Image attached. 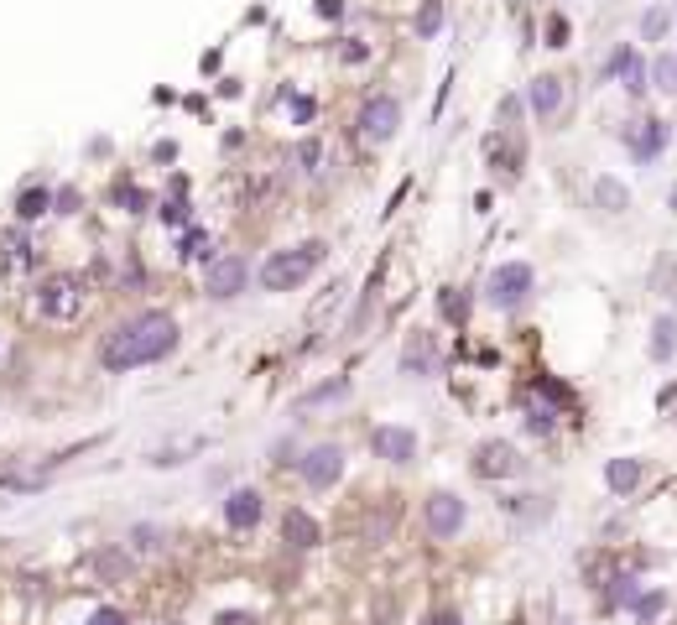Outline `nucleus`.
<instances>
[{"instance_id": "aec40b11", "label": "nucleus", "mask_w": 677, "mask_h": 625, "mask_svg": "<svg viewBox=\"0 0 677 625\" xmlns=\"http://www.w3.org/2000/svg\"><path fill=\"white\" fill-rule=\"evenodd\" d=\"M594 204L605 208V214H625L631 208V193H625L620 178H594Z\"/></svg>"}, {"instance_id": "cd10ccee", "label": "nucleus", "mask_w": 677, "mask_h": 625, "mask_svg": "<svg viewBox=\"0 0 677 625\" xmlns=\"http://www.w3.org/2000/svg\"><path fill=\"white\" fill-rule=\"evenodd\" d=\"M130 542H136L141 553H162V547H167V536L156 532V527H130Z\"/></svg>"}, {"instance_id": "1a4fd4ad", "label": "nucleus", "mask_w": 677, "mask_h": 625, "mask_svg": "<svg viewBox=\"0 0 677 625\" xmlns=\"http://www.w3.org/2000/svg\"><path fill=\"white\" fill-rule=\"evenodd\" d=\"M422 516H428V532L448 542V536H459V527H464V516H469V506H464L454 490H432L428 506H422Z\"/></svg>"}, {"instance_id": "423d86ee", "label": "nucleus", "mask_w": 677, "mask_h": 625, "mask_svg": "<svg viewBox=\"0 0 677 625\" xmlns=\"http://www.w3.org/2000/svg\"><path fill=\"white\" fill-rule=\"evenodd\" d=\"M246 287H250L246 256H219V261H209V266H204V292H209L214 302H235Z\"/></svg>"}, {"instance_id": "58836bf2", "label": "nucleus", "mask_w": 677, "mask_h": 625, "mask_svg": "<svg viewBox=\"0 0 677 625\" xmlns=\"http://www.w3.org/2000/svg\"><path fill=\"white\" fill-rule=\"evenodd\" d=\"M673 208H677V188H673Z\"/></svg>"}, {"instance_id": "7c9ffc66", "label": "nucleus", "mask_w": 677, "mask_h": 625, "mask_svg": "<svg viewBox=\"0 0 677 625\" xmlns=\"http://www.w3.org/2000/svg\"><path fill=\"white\" fill-rule=\"evenodd\" d=\"M547 47H568V21L563 16H547Z\"/></svg>"}, {"instance_id": "5701e85b", "label": "nucleus", "mask_w": 677, "mask_h": 625, "mask_svg": "<svg viewBox=\"0 0 677 625\" xmlns=\"http://www.w3.org/2000/svg\"><path fill=\"white\" fill-rule=\"evenodd\" d=\"M344 396H349V381H329V386L303 391V396H297V407L308 412V407H323V401H344Z\"/></svg>"}, {"instance_id": "393cba45", "label": "nucleus", "mask_w": 677, "mask_h": 625, "mask_svg": "<svg viewBox=\"0 0 677 625\" xmlns=\"http://www.w3.org/2000/svg\"><path fill=\"white\" fill-rule=\"evenodd\" d=\"M443 27V0H422V11H417V37H438Z\"/></svg>"}, {"instance_id": "412c9836", "label": "nucleus", "mask_w": 677, "mask_h": 625, "mask_svg": "<svg viewBox=\"0 0 677 625\" xmlns=\"http://www.w3.org/2000/svg\"><path fill=\"white\" fill-rule=\"evenodd\" d=\"M47 208H53V193L47 188H21V198H16V219L21 224H37Z\"/></svg>"}, {"instance_id": "f3484780", "label": "nucleus", "mask_w": 677, "mask_h": 625, "mask_svg": "<svg viewBox=\"0 0 677 625\" xmlns=\"http://www.w3.org/2000/svg\"><path fill=\"white\" fill-rule=\"evenodd\" d=\"M281 536H287V542H292V547H303V553H308V547H318V542H323V527H318V521H313L308 511H287V516H281Z\"/></svg>"}, {"instance_id": "6e6552de", "label": "nucleus", "mask_w": 677, "mask_h": 625, "mask_svg": "<svg viewBox=\"0 0 677 625\" xmlns=\"http://www.w3.org/2000/svg\"><path fill=\"white\" fill-rule=\"evenodd\" d=\"M370 453L386 459V464H412L417 459V433L401 427V422H380V427H370Z\"/></svg>"}, {"instance_id": "f03ea898", "label": "nucleus", "mask_w": 677, "mask_h": 625, "mask_svg": "<svg viewBox=\"0 0 677 625\" xmlns=\"http://www.w3.org/2000/svg\"><path fill=\"white\" fill-rule=\"evenodd\" d=\"M31 308H37V318L42 324H79L84 318V308H89V282L79 276V271H53V276H42L37 282V292H31Z\"/></svg>"}, {"instance_id": "9b49d317", "label": "nucleus", "mask_w": 677, "mask_h": 625, "mask_svg": "<svg viewBox=\"0 0 677 625\" xmlns=\"http://www.w3.org/2000/svg\"><path fill=\"white\" fill-rule=\"evenodd\" d=\"M37 271V245L27 240V230H5L0 235V276L5 282H21Z\"/></svg>"}, {"instance_id": "a211bd4d", "label": "nucleus", "mask_w": 677, "mask_h": 625, "mask_svg": "<svg viewBox=\"0 0 677 625\" xmlns=\"http://www.w3.org/2000/svg\"><path fill=\"white\" fill-rule=\"evenodd\" d=\"M605 485H610L615 495H631V490L641 485V459H610V464H605Z\"/></svg>"}, {"instance_id": "4c0bfd02", "label": "nucleus", "mask_w": 677, "mask_h": 625, "mask_svg": "<svg viewBox=\"0 0 677 625\" xmlns=\"http://www.w3.org/2000/svg\"><path fill=\"white\" fill-rule=\"evenodd\" d=\"M318 16H344V0H318Z\"/></svg>"}, {"instance_id": "c756f323", "label": "nucleus", "mask_w": 677, "mask_h": 625, "mask_svg": "<svg viewBox=\"0 0 677 625\" xmlns=\"http://www.w3.org/2000/svg\"><path fill=\"white\" fill-rule=\"evenodd\" d=\"M667 21H673V16H667L662 5H656V11H647V16H641V31H647V42H656V37L667 31Z\"/></svg>"}, {"instance_id": "f8f14e48", "label": "nucleus", "mask_w": 677, "mask_h": 625, "mask_svg": "<svg viewBox=\"0 0 677 625\" xmlns=\"http://www.w3.org/2000/svg\"><path fill=\"white\" fill-rule=\"evenodd\" d=\"M526 105L537 110V120H557L568 110V84H563L557 73H542V79L526 84Z\"/></svg>"}, {"instance_id": "7ed1b4c3", "label": "nucleus", "mask_w": 677, "mask_h": 625, "mask_svg": "<svg viewBox=\"0 0 677 625\" xmlns=\"http://www.w3.org/2000/svg\"><path fill=\"white\" fill-rule=\"evenodd\" d=\"M329 245L323 240H303V245H287V250H272L266 266H261V292H297L313 271L323 266Z\"/></svg>"}, {"instance_id": "c85d7f7f", "label": "nucleus", "mask_w": 677, "mask_h": 625, "mask_svg": "<svg viewBox=\"0 0 677 625\" xmlns=\"http://www.w3.org/2000/svg\"><path fill=\"white\" fill-rule=\"evenodd\" d=\"M318 162H323V147H318V141H297V167H303V173H318Z\"/></svg>"}, {"instance_id": "f704fd0d", "label": "nucleus", "mask_w": 677, "mask_h": 625, "mask_svg": "<svg viewBox=\"0 0 677 625\" xmlns=\"http://www.w3.org/2000/svg\"><path fill=\"white\" fill-rule=\"evenodd\" d=\"M292 120H297V125L313 120V99H308V94H297V99H292Z\"/></svg>"}, {"instance_id": "20e7f679", "label": "nucleus", "mask_w": 677, "mask_h": 625, "mask_svg": "<svg viewBox=\"0 0 677 625\" xmlns=\"http://www.w3.org/2000/svg\"><path fill=\"white\" fill-rule=\"evenodd\" d=\"M531 287H537V276L526 261H506V266L490 271V282H485V302L500 308V313H516L526 298H531Z\"/></svg>"}, {"instance_id": "473e14b6", "label": "nucleus", "mask_w": 677, "mask_h": 625, "mask_svg": "<svg viewBox=\"0 0 677 625\" xmlns=\"http://www.w3.org/2000/svg\"><path fill=\"white\" fill-rule=\"evenodd\" d=\"M89 625H130V621H125L121 610H110V604H104V610H94V615H89Z\"/></svg>"}, {"instance_id": "2eb2a0df", "label": "nucleus", "mask_w": 677, "mask_h": 625, "mask_svg": "<svg viewBox=\"0 0 677 625\" xmlns=\"http://www.w3.org/2000/svg\"><path fill=\"white\" fill-rule=\"evenodd\" d=\"M261 511H266L261 490H230V501H224V527H230V532H250V527L261 521Z\"/></svg>"}, {"instance_id": "72a5a7b5", "label": "nucleus", "mask_w": 677, "mask_h": 625, "mask_svg": "<svg viewBox=\"0 0 677 625\" xmlns=\"http://www.w3.org/2000/svg\"><path fill=\"white\" fill-rule=\"evenodd\" d=\"M662 604H667V599H662V595H641V599H636V610H641V621H651V615H656Z\"/></svg>"}, {"instance_id": "9d476101", "label": "nucleus", "mask_w": 677, "mask_h": 625, "mask_svg": "<svg viewBox=\"0 0 677 625\" xmlns=\"http://www.w3.org/2000/svg\"><path fill=\"white\" fill-rule=\"evenodd\" d=\"M474 475H480V479H511V475H522V453H516V443H506V438L480 443V448H474Z\"/></svg>"}, {"instance_id": "ddd939ff", "label": "nucleus", "mask_w": 677, "mask_h": 625, "mask_svg": "<svg viewBox=\"0 0 677 625\" xmlns=\"http://www.w3.org/2000/svg\"><path fill=\"white\" fill-rule=\"evenodd\" d=\"M84 568H89L99 584H125V579L136 573V558H130L125 547H94L89 558H84Z\"/></svg>"}, {"instance_id": "c9c22d12", "label": "nucleus", "mask_w": 677, "mask_h": 625, "mask_svg": "<svg viewBox=\"0 0 677 625\" xmlns=\"http://www.w3.org/2000/svg\"><path fill=\"white\" fill-rule=\"evenodd\" d=\"M428 625H464V615H459V610H432Z\"/></svg>"}, {"instance_id": "b1692460", "label": "nucleus", "mask_w": 677, "mask_h": 625, "mask_svg": "<svg viewBox=\"0 0 677 625\" xmlns=\"http://www.w3.org/2000/svg\"><path fill=\"white\" fill-rule=\"evenodd\" d=\"M178 256H183V261H204V266H209V261H219L214 245H209V235H204V230H188V235H183V250H178Z\"/></svg>"}, {"instance_id": "4be33fe9", "label": "nucleus", "mask_w": 677, "mask_h": 625, "mask_svg": "<svg viewBox=\"0 0 677 625\" xmlns=\"http://www.w3.org/2000/svg\"><path fill=\"white\" fill-rule=\"evenodd\" d=\"M677 355V318H656L651 328V359H673Z\"/></svg>"}, {"instance_id": "bb28decb", "label": "nucleus", "mask_w": 677, "mask_h": 625, "mask_svg": "<svg viewBox=\"0 0 677 625\" xmlns=\"http://www.w3.org/2000/svg\"><path fill=\"white\" fill-rule=\"evenodd\" d=\"M443 318H454V324L469 318V298H464L459 287H448V292H443Z\"/></svg>"}, {"instance_id": "dca6fc26", "label": "nucleus", "mask_w": 677, "mask_h": 625, "mask_svg": "<svg viewBox=\"0 0 677 625\" xmlns=\"http://www.w3.org/2000/svg\"><path fill=\"white\" fill-rule=\"evenodd\" d=\"M625 147H631L636 162H651L656 151L667 147V125H662V120H636V125L625 131Z\"/></svg>"}, {"instance_id": "e433bc0d", "label": "nucleus", "mask_w": 677, "mask_h": 625, "mask_svg": "<svg viewBox=\"0 0 677 625\" xmlns=\"http://www.w3.org/2000/svg\"><path fill=\"white\" fill-rule=\"evenodd\" d=\"M162 219H167V224H183V219H188V204H167V208H162Z\"/></svg>"}, {"instance_id": "6ab92c4d", "label": "nucleus", "mask_w": 677, "mask_h": 625, "mask_svg": "<svg viewBox=\"0 0 677 625\" xmlns=\"http://www.w3.org/2000/svg\"><path fill=\"white\" fill-rule=\"evenodd\" d=\"M344 302H349V282H344V276H334V287H329V292H323V298H318V302L308 308V324H313V328H318V324H329V318H334Z\"/></svg>"}, {"instance_id": "f257e3e1", "label": "nucleus", "mask_w": 677, "mask_h": 625, "mask_svg": "<svg viewBox=\"0 0 677 625\" xmlns=\"http://www.w3.org/2000/svg\"><path fill=\"white\" fill-rule=\"evenodd\" d=\"M178 350V324L167 318V313H136V318H125L115 324L104 339H99V365L104 370H141V365H156V359H167Z\"/></svg>"}, {"instance_id": "a878e982", "label": "nucleus", "mask_w": 677, "mask_h": 625, "mask_svg": "<svg viewBox=\"0 0 677 625\" xmlns=\"http://www.w3.org/2000/svg\"><path fill=\"white\" fill-rule=\"evenodd\" d=\"M651 79H656V89L677 94V53H662V58H656V68H651Z\"/></svg>"}, {"instance_id": "0eeeda50", "label": "nucleus", "mask_w": 677, "mask_h": 625, "mask_svg": "<svg viewBox=\"0 0 677 625\" xmlns=\"http://www.w3.org/2000/svg\"><path fill=\"white\" fill-rule=\"evenodd\" d=\"M397 131H401V105H397V94H370L365 110H360V136H365V141H375V147H386Z\"/></svg>"}, {"instance_id": "4468645a", "label": "nucleus", "mask_w": 677, "mask_h": 625, "mask_svg": "<svg viewBox=\"0 0 677 625\" xmlns=\"http://www.w3.org/2000/svg\"><path fill=\"white\" fill-rule=\"evenodd\" d=\"M438 339H432V334H412V339H406V350H401V376H417V381H422V376H438Z\"/></svg>"}, {"instance_id": "39448f33", "label": "nucleus", "mask_w": 677, "mask_h": 625, "mask_svg": "<svg viewBox=\"0 0 677 625\" xmlns=\"http://www.w3.org/2000/svg\"><path fill=\"white\" fill-rule=\"evenodd\" d=\"M297 475L308 490H334L344 479V448L338 443H313L303 459H297Z\"/></svg>"}, {"instance_id": "2f4dec72", "label": "nucleus", "mask_w": 677, "mask_h": 625, "mask_svg": "<svg viewBox=\"0 0 677 625\" xmlns=\"http://www.w3.org/2000/svg\"><path fill=\"white\" fill-rule=\"evenodd\" d=\"M214 625H261L250 610H224V615H214Z\"/></svg>"}]
</instances>
